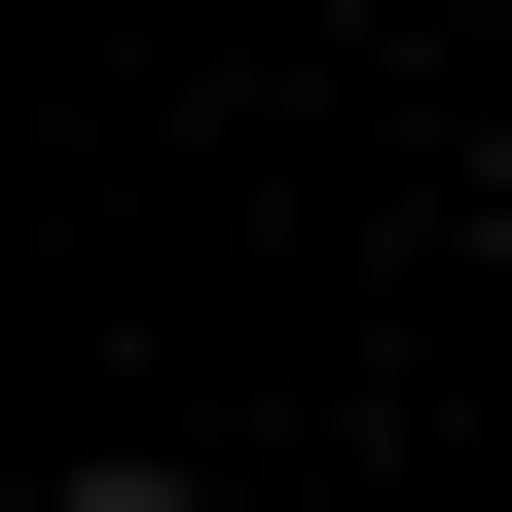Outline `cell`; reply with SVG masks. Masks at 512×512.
I'll return each mask as SVG.
<instances>
[{"label": "cell", "mask_w": 512, "mask_h": 512, "mask_svg": "<svg viewBox=\"0 0 512 512\" xmlns=\"http://www.w3.org/2000/svg\"><path fill=\"white\" fill-rule=\"evenodd\" d=\"M37 512H183V476H37Z\"/></svg>", "instance_id": "6da1fadb"}]
</instances>
